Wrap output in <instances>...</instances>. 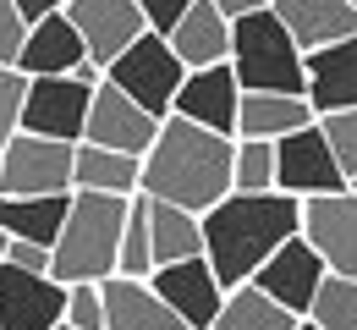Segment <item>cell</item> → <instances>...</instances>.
Masks as SVG:
<instances>
[{
  "mask_svg": "<svg viewBox=\"0 0 357 330\" xmlns=\"http://www.w3.org/2000/svg\"><path fill=\"white\" fill-rule=\"evenodd\" d=\"M116 276H121V281H149V276H154L149 226H143V198L127 204V226H121V248H116Z\"/></svg>",
  "mask_w": 357,
  "mask_h": 330,
  "instance_id": "28",
  "label": "cell"
},
{
  "mask_svg": "<svg viewBox=\"0 0 357 330\" xmlns=\"http://www.w3.org/2000/svg\"><path fill=\"white\" fill-rule=\"evenodd\" d=\"M99 303H105V330H181L176 314L149 292V281H110L99 286Z\"/></svg>",
  "mask_w": 357,
  "mask_h": 330,
  "instance_id": "21",
  "label": "cell"
},
{
  "mask_svg": "<svg viewBox=\"0 0 357 330\" xmlns=\"http://www.w3.org/2000/svg\"><path fill=\"white\" fill-rule=\"evenodd\" d=\"M275 22L286 28V39L303 50V55H319L330 45H347L357 39V11L352 0H269Z\"/></svg>",
  "mask_w": 357,
  "mask_h": 330,
  "instance_id": "14",
  "label": "cell"
},
{
  "mask_svg": "<svg viewBox=\"0 0 357 330\" xmlns=\"http://www.w3.org/2000/svg\"><path fill=\"white\" fill-rule=\"evenodd\" d=\"M154 133H160V121H154V116H143V110H137V105L121 94V89H110V83H99V89H93L83 143L105 149V154H127V160H143V154L154 149Z\"/></svg>",
  "mask_w": 357,
  "mask_h": 330,
  "instance_id": "10",
  "label": "cell"
},
{
  "mask_svg": "<svg viewBox=\"0 0 357 330\" xmlns=\"http://www.w3.org/2000/svg\"><path fill=\"white\" fill-rule=\"evenodd\" d=\"M308 325H313V330H357V281L324 276V281H319V292H313Z\"/></svg>",
  "mask_w": 357,
  "mask_h": 330,
  "instance_id": "26",
  "label": "cell"
},
{
  "mask_svg": "<svg viewBox=\"0 0 357 330\" xmlns=\"http://www.w3.org/2000/svg\"><path fill=\"white\" fill-rule=\"evenodd\" d=\"M297 226H303L297 198H286V193H231L198 220L204 264L215 270V281L225 292H236V286H248L259 276V264L280 242L297 237Z\"/></svg>",
  "mask_w": 357,
  "mask_h": 330,
  "instance_id": "2",
  "label": "cell"
},
{
  "mask_svg": "<svg viewBox=\"0 0 357 330\" xmlns=\"http://www.w3.org/2000/svg\"><path fill=\"white\" fill-rule=\"evenodd\" d=\"M324 281V264L313 259V248L303 237H291V242H280L275 253H269L264 264H259V276H253V292H264L275 308H286L291 320H308L313 308V292Z\"/></svg>",
  "mask_w": 357,
  "mask_h": 330,
  "instance_id": "13",
  "label": "cell"
},
{
  "mask_svg": "<svg viewBox=\"0 0 357 330\" xmlns=\"http://www.w3.org/2000/svg\"><path fill=\"white\" fill-rule=\"evenodd\" d=\"M297 237L313 248V259L324 264V276L357 281V198L352 193L303 198V226H297Z\"/></svg>",
  "mask_w": 357,
  "mask_h": 330,
  "instance_id": "7",
  "label": "cell"
},
{
  "mask_svg": "<svg viewBox=\"0 0 357 330\" xmlns=\"http://www.w3.org/2000/svg\"><path fill=\"white\" fill-rule=\"evenodd\" d=\"M313 127H319V138H324V149H330L335 171H341V177H347V188H352V182H357V110L319 116Z\"/></svg>",
  "mask_w": 357,
  "mask_h": 330,
  "instance_id": "29",
  "label": "cell"
},
{
  "mask_svg": "<svg viewBox=\"0 0 357 330\" xmlns=\"http://www.w3.org/2000/svg\"><path fill=\"white\" fill-rule=\"evenodd\" d=\"M137 198L171 204L204 220L220 198H231V138L198 133L192 121L165 116L154 149L137 160Z\"/></svg>",
  "mask_w": 357,
  "mask_h": 330,
  "instance_id": "1",
  "label": "cell"
},
{
  "mask_svg": "<svg viewBox=\"0 0 357 330\" xmlns=\"http://www.w3.org/2000/svg\"><path fill=\"white\" fill-rule=\"evenodd\" d=\"M236 77H231V66H209V72H187V83L176 89V105H171V116L181 121H192L198 133H215V138H231L236 133Z\"/></svg>",
  "mask_w": 357,
  "mask_h": 330,
  "instance_id": "16",
  "label": "cell"
},
{
  "mask_svg": "<svg viewBox=\"0 0 357 330\" xmlns=\"http://www.w3.org/2000/svg\"><path fill=\"white\" fill-rule=\"evenodd\" d=\"M72 193H105V198H137V160L105 154L93 143L72 149Z\"/></svg>",
  "mask_w": 357,
  "mask_h": 330,
  "instance_id": "24",
  "label": "cell"
},
{
  "mask_svg": "<svg viewBox=\"0 0 357 330\" xmlns=\"http://www.w3.org/2000/svg\"><path fill=\"white\" fill-rule=\"evenodd\" d=\"M22 39H28V28H22V17H17V0H0V66L17 72Z\"/></svg>",
  "mask_w": 357,
  "mask_h": 330,
  "instance_id": "33",
  "label": "cell"
},
{
  "mask_svg": "<svg viewBox=\"0 0 357 330\" xmlns=\"http://www.w3.org/2000/svg\"><path fill=\"white\" fill-rule=\"evenodd\" d=\"M275 193H286L297 204L303 198H324V193H347V177L335 171L319 127H303V133L275 143Z\"/></svg>",
  "mask_w": 357,
  "mask_h": 330,
  "instance_id": "12",
  "label": "cell"
},
{
  "mask_svg": "<svg viewBox=\"0 0 357 330\" xmlns=\"http://www.w3.org/2000/svg\"><path fill=\"white\" fill-rule=\"evenodd\" d=\"M61 320H66V286L0 264V330H61Z\"/></svg>",
  "mask_w": 357,
  "mask_h": 330,
  "instance_id": "15",
  "label": "cell"
},
{
  "mask_svg": "<svg viewBox=\"0 0 357 330\" xmlns=\"http://www.w3.org/2000/svg\"><path fill=\"white\" fill-rule=\"evenodd\" d=\"M105 83H110V89H121L143 116L165 121V116H171V105H176V89L187 83V66L171 55L165 39L143 33L127 55H116V61L105 66Z\"/></svg>",
  "mask_w": 357,
  "mask_h": 330,
  "instance_id": "5",
  "label": "cell"
},
{
  "mask_svg": "<svg viewBox=\"0 0 357 330\" xmlns=\"http://www.w3.org/2000/svg\"><path fill=\"white\" fill-rule=\"evenodd\" d=\"M83 61H89V55H83L77 28L66 22V11H55V17H45L39 28H28L22 55H17V72H22L28 83H33V77H72Z\"/></svg>",
  "mask_w": 357,
  "mask_h": 330,
  "instance_id": "19",
  "label": "cell"
},
{
  "mask_svg": "<svg viewBox=\"0 0 357 330\" xmlns=\"http://www.w3.org/2000/svg\"><path fill=\"white\" fill-rule=\"evenodd\" d=\"M143 226H149V253H154V270H165V264H187V259H204V232H198V215L143 198Z\"/></svg>",
  "mask_w": 357,
  "mask_h": 330,
  "instance_id": "22",
  "label": "cell"
},
{
  "mask_svg": "<svg viewBox=\"0 0 357 330\" xmlns=\"http://www.w3.org/2000/svg\"><path fill=\"white\" fill-rule=\"evenodd\" d=\"M313 127V110L308 99H291V94H242L236 99V133L231 138H248V143H280L291 133Z\"/></svg>",
  "mask_w": 357,
  "mask_h": 330,
  "instance_id": "20",
  "label": "cell"
},
{
  "mask_svg": "<svg viewBox=\"0 0 357 330\" xmlns=\"http://www.w3.org/2000/svg\"><path fill=\"white\" fill-rule=\"evenodd\" d=\"M149 292L176 314L181 330H215L220 320V303H225V286L215 281V270L204 259H187V264H165L149 276Z\"/></svg>",
  "mask_w": 357,
  "mask_h": 330,
  "instance_id": "11",
  "label": "cell"
},
{
  "mask_svg": "<svg viewBox=\"0 0 357 330\" xmlns=\"http://www.w3.org/2000/svg\"><path fill=\"white\" fill-rule=\"evenodd\" d=\"M347 193H352V198H357V182H352V188H347Z\"/></svg>",
  "mask_w": 357,
  "mask_h": 330,
  "instance_id": "38",
  "label": "cell"
},
{
  "mask_svg": "<svg viewBox=\"0 0 357 330\" xmlns=\"http://www.w3.org/2000/svg\"><path fill=\"white\" fill-rule=\"evenodd\" d=\"M132 198H105V193H72L66 226L50 248V281L55 286H105L116 276V248L127 226Z\"/></svg>",
  "mask_w": 357,
  "mask_h": 330,
  "instance_id": "3",
  "label": "cell"
},
{
  "mask_svg": "<svg viewBox=\"0 0 357 330\" xmlns=\"http://www.w3.org/2000/svg\"><path fill=\"white\" fill-rule=\"evenodd\" d=\"M61 330H105L99 286H66V320H61Z\"/></svg>",
  "mask_w": 357,
  "mask_h": 330,
  "instance_id": "31",
  "label": "cell"
},
{
  "mask_svg": "<svg viewBox=\"0 0 357 330\" xmlns=\"http://www.w3.org/2000/svg\"><path fill=\"white\" fill-rule=\"evenodd\" d=\"M89 99L93 89L72 83V77H33L28 83V99H22V127L28 138H50V143H83V127H89Z\"/></svg>",
  "mask_w": 357,
  "mask_h": 330,
  "instance_id": "8",
  "label": "cell"
},
{
  "mask_svg": "<svg viewBox=\"0 0 357 330\" xmlns=\"http://www.w3.org/2000/svg\"><path fill=\"white\" fill-rule=\"evenodd\" d=\"M6 264L22 270V276H50V253L33 242H6Z\"/></svg>",
  "mask_w": 357,
  "mask_h": 330,
  "instance_id": "34",
  "label": "cell"
},
{
  "mask_svg": "<svg viewBox=\"0 0 357 330\" xmlns=\"http://www.w3.org/2000/svg\"><path fill=\"white\" fill-rule=\"evenodd\" d=\"M259 6H269V0H215V11H220L225 22H242V17H253Z\"/></svg>",
  "mask_w": 357,
  "mask_h": 330,
  "instance_id": "35",
  "label": "cell"
},
{
  "mask_svg": "<svg viewBox=\"0 0 357 330\" xmlns=\"http://www.w3.org/2000/svg\"><path fill=\"white\" fill-rule=\"evenodd\" d=\"M165 45L187 72H209V66H225V55H231V22L215 11V0H187L176 33Z\"/></svg>",
  "mask_w": 357,
  "mask_h": 330,
  "instance_id": "18",
  "label": "cell"
},
{
  "mask_svg": "<svg viewBox=\"0 0 357 330\" xmlns=\"http://www.w3.org/2000/svg\"><path fill=\"white\" fill-rule=\"evenodd\" d=\"M291 325H297V320H291L286 308H275L264 292H253V286L225 292L220 320H215V330H291Z\"/></svg>",
  "mask_w": 357,
  "mask_h": 330,
  "instance_id": "25",
  "label": "cell"
},
{
  "mask_svg": "<svg viewBox=\"0 0 357 330\" xmlns=\"http://www.w3.org/2000/svg\"><path fill=\"white\" fill-rule=\"evenodd\" d=\"M137 11H143V33L171 39L176 22H181V11H187V0H137Z\"/></svg>",
  "mask_w": 357,
  "mask_h": 330,
  "instance_id": "32",
  "label": "cell"
},
{
  "mask_svg": "<svg viewBox=\"0 0 357 330\" xmlns=\"http://www.w3.org/2000/svg\"><path fill=\"white\" fill-rule=\"evenodd\" d=\"M22 99H28V77L11 72V66H0V149L17 138V127H22Z\"/></svg>",
  "mask_w": 357,
  "mask_h": 330,
  "instance_id": "30",
  "label": "cell"
},
{
  "mask_svg": "<svg viewBox=\"0 0 357 330\" xmlns=\"http://www.w3.org/2000/svg\"><path fill=\"white\" fill-rule=\"evenodd\" d=\"M303 99H308L313 121L357 110V39L330 45L319 55H303Z\"/></svg>",
  "mask_w": 357,
  "mask_h": 330,
  "instance_id": "17",
  "label": "cell"
},
{
  "mask_svg": "<svg viewBox=\"0 0 357 330\" xmlns=\"http://www.w3.org/2000/svg\"><path fill=\"white\" fill-rule=\"evenodd\" d=\"M66 204L72 193L55 198H0V237L6 242H33V248H55V237L66 226Z\"/></svg>",
  "mask_w": 357,
  "mask_h": 330,
  "instance_id": "23",
  "label": "cell"
},
{
  "mask_svg": "<svg viewBox=\"0 0 357 330\" xmlns=\"http://www.w3.org/2000/svg\"><path fill=\"white\" fill-rule=\"evenodd\" d=\"M72 193V143L17 138L0 149V198H55Z\"/></svg>",
  "mask_w": 357,
  "mask_h": 330,
  "instance_id": "6",
  "label": "cell"
},
{
  "mask_svg": "<svg viewBox=\"0 0 357 330\" xmlns=\"http://www.w3.org/2000/svg\"><path fill=\"white\" fill-rule=\"evenodd\" d=\"M231 193H275V143L231 138Z\"/></svg>",
  "mask_w": 357,
  "mask_h": 330,
  "instance_id": "27",
  "label": "cell"
},
{
  "mask_svg": "<svg viewBox=\"0 0 357 330\" xmlns=\"http://www.w3.org/2000/svg\"><path fill=\"white\" fill-rule=\"evenodd\" d=\"M231 77L242 94H291L303 99V50L286 39V28L275 22V11L259 6L253 17L231 22V55H225Z\"/></svg>",
  "mask_w": 357,
  "mask_h": 330,
  "instance_id": "4",
  "label": "cell"
},
{
  "mask_svg": "<svg viewBox=\"0 0 357 330\" xmlns=\"http://www.w3.org/2000/svg\"><path fill=\"white\" fill-rule=\"evenodd\" d=\"M61 11H66V22L77 28L89 66H99V72L143 39V11H137V0H66Z\"/></svg>",
  "mask_w": 357,
  "mask_h": 330,
  "instance_id": "9",
  "label": "cell"
},
{
  "mask_svg": "<svg viewBox=\"0 0 357 330\" xmlns=\"http://www.w3.org/2000/svg\"><path fill=\"white\" fill-rule=\"evenodd\" d=\"M291 330H313V325H308V320H297V325H291Z\"/></svg>",
  "mask_w": 357,
  "mask_h": 330,
  "instance_id": "36",
  "label": "cell"
},
{
  "mask_svg": "<svg viewBox=\"0 0 357 330\" xmlns=\"http://www.w3.org/2000/svg\"><path fill=\"white\" fill-rule=\"evenodd\" d=\"M0 264H6V237H0Z\"/></svg>",
  "mask_w": 357,
  "mask_h": 330,
  "instance_id": "37",
  "label": "cell"
}]
</instances>
